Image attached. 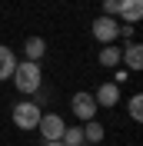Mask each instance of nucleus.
I'll return each mask as SVG.
<instances>
[{"instance_id":"6","label":"nucleus","mask_w":143,"mask_h":146,"mask_svg":"<svg viewBox=\"0 0 143 146\" xmlns=\"http://www.w3.org/2000/svg\"><path fill=\"white\" fill-rule=\"evenodd\" d=\"M120 50H123V53H120V63H126L123 70L126 73H140L143 70V46L136 43V40H130V43H123Z\"/></svg>"},{"instance_id":"12","label":"nucleus","mask_w":143,"mask_h":146,"mask_svg":"<svg viewBox=\"0 0 143 146\" xmlns=\"http://www.w3.org/2000/svg\"><path fill=\"white\" fill-rule=\"evenodd\" d=\"M100 139H103V126H100L97 119H87V123H83V143H100Z\"/></svg>"},{"instance_id":"16","label":"nucleus","mask_w":143,"mask_h":146,"mask_svg":"<svg viewBox=\"0 0 143 146\" xmlns=\"http://www.w3.org/2000/svg\"><path fill=\"white\" fill-rule=\"evenodd\" d=\"M126 80H130V73H126L123 66H116V70H113V83L120 86V83H126Z\"/></svg>"},{"instance_id":"4","label":"nucleus","mask_w":143,"mask_h":146,"mask_svg":"<svg viewBox=\"0 0 143 146\" xmlns=\"http://www.w3.org/2000/svg\"><path fill=\"white\" fill-rule=\"evenodd\" d=\"M90 30H93V36H97V43L110 46V43H116V36H120V20L100 13V17L93 20V27H90Z\"/></svg>"},{"instance_id":"5","label":"nucleus","mask_w":143,"mask_h":146,"mask_svg":"<svg viewBox=\"0 0 143 146\" xmlns=\"http://www.w3.org/2000/svg\"><path fill=\"white\" fill-rule=\"evenodd\" d=\"M70 110H73V116L77 119H97V103H93V93L80 90V93H73V100H70Z\"/></svg>"},{"instance_id":"3","label":"nucleus","mask_w":143,"mask_h":146,"mask_svg":"<svg viewBox=\"0 0 143 146\" xmlns=\"http://www.w3.org/2000/svg\"><path fill=\"white\" fill-rule=\"evenodd\" d=\"M37 129H40L43 143H60L63 129H67V119H63L60 113H43V116H40V123H37Z\"/></svg>"},{"instance_id":"18","label":"nucleus","mask_w":143,"mask_h":146,"mask_svg":"<svg viewBox=\"0 0 143 146\" xmlns=\"http://www.w3.org/2000/svg\"><path fill=\"white\" fill-rule=\"evenodd\" d=\"M43 146H63V143H43Z\"/></svg>"},{"instance_id":"1","label":"nucleus","mask_w":143,"mask_h":146,"mask_svg":"<svg viewBox=\"0 0 143 146\" xmlns=\"http://www.w3.org/2000/svg\"><path fill=\"white\" fill-rule=\"evenodd\" d=\"M10 80H13V86H17L20 93H30V96H33V93L43 86V70H40V63L20 60V63L13 66V73H10Z\"/></svg>"},{"instance_id":"17","label":"nucleus","mask_w":143,"mask_h":146,"mask_svg":"<svg viewBox=\"0 0 143 146\" xmlns=\"http://www.w3.org/2000/svg\"><path fill=\"white\" fill-rule=\"evenodd\" d=\"M120 36H126V40H130V36H133V27H130V23H123V27H120Z\"/></svg>"},{"instance_id":"15","label":"nucleus","mask_w":143,"mask_h":146,"mask_svg":"<svg viewBox=\"0 0 143 146\" xmlns=\"http://www.w3.org/2000/svg\"><path fill=\"white\" fill-rule=\"evenodd\" d=\"M116 10H120V0H103V17L116 20Z\"/></svg>"},{"instance_id":"19","label":"nucleus","mask_w":143,"mask_h":146,"mask_svg":"<svg viewBox=\"0 0 143 146\" xmlns=\"http://www.w3.org/2000/svg\"><path fill=\"white\" fill-rule=\"evenodd\" d=\"M80 146H90V143H80Z\"/></svg>"},{"instance_id":"7","label":"nucleus","mask_w":143,"mask_h":146,"mask_svg":"<svg viewBox=\"0 0 143 146\" xmlns=\"http://www.w3.org/2000/svg\"><path fill=\"white\" fill-rule=\"evenodd\" d=\"M93 103L103 106V110H113L116 103H120V86H116V83H100L97 93H93Z\"/></svg>"},{"instance_id":"11","label":"nucleus","mask_w":143,"mask_h":146,"mask_svg":"<svg viewBox=\"0 0 143 146\" xmlns=\"http://www.w3.org/2000/svg\"><path fill=\"white\" fill-rule=\"evenodd\" d=\"M13 66H17V56H13V50L0 43V83H3V80H10Z\"/></svg>"},{"instance_id":"14","label":"nucleus","mask_w":143,"mask_h":146,"mask_svg":"<svg viewBox=\"0 0 143 146\" xmlns=\"http://www.w3.org/2000/svg\"><path fill=\"white\" fill-rule=\"evenodd\" d=\"M126 113H130V119H133V123H140V119H143V96H140V93H133V96H130Z\"/></svg>"},{"instance_id":"9","label":"nucleus","mask_w":143,"mask_h":146,"mask_svg":"<svg viewBox=\"0 0 143 146\" xmlns=\"http://www.w3.org/2000/svg\"><path fill=\"white\" fill-rule=\"evenodd\" d=\"M43 56H47V40L43 36H27V40H23V60L40 63Z\"/></svg>"},{"instance_id":"10","label":"nucleus","mask_w":143,"mask_h":146,"mask_svg":"<svg viewBox=\"0 0 143 146\" xmlns=\"http://www.w3.org/2000/svg\"><path fill=\"white\" fill-rule=\"evenodd\" d=\"M120 53H123V50H120L116 43H110V46H103V50H100L97 63H100V66H107V70H116V66H120Z\"/></svg>"},{"instance_id":"8","label":"nucleus","mask_w":143,"mask_h":146,"mask_svg":"<svg viewBox=\"0 0 143 146\" xmlns=\"http://www.w3.org/2000/svg\"><path fill=\"white\" fill-rule=\"evenodd\" d=\"M143 17V0H120V10H116V20H123V23H140Z\"/></svg>"},{"instance_id":"13","label":"nucleus","mask_w":143,"mask_h":146,"mask_svg":"<svg viewBox=\"0 0 143 146\" xmlns=\"http://www.w3.org/2000/svg\"><path fill=\"white\" fill-rule=\"evenodd\" d=\"M63 146H80L83 143V126H67L63 129V136H60Z\"/></svg>"},{"instance_id":"2","label":"nucleus","mask_w":143,"mask_h":146,"mask_svg":"<svg viewBox=\"0 0 143 146\" xmlns=\"http://www.w3.org/2000/svg\"><path fill=\"white\" fill-rule=\"evenodd\" d=\"M40 116H43V106H37L33 100H20L17 106H13V126H17V129H23V133L37 129Z\"/></svg>"}]
</instances>
